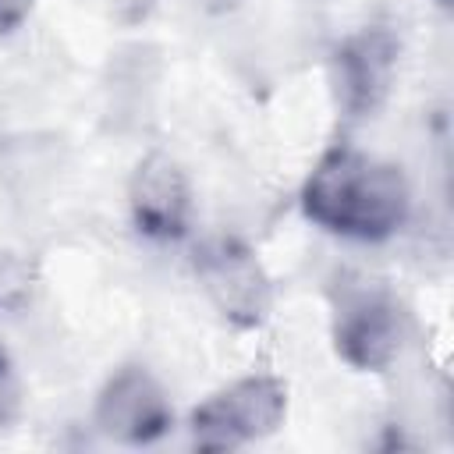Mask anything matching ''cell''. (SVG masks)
<instances>
[{
	"label": "cell",
	"instance_id": "9c48e42d",
	"mask_svg": "<svg viewBox=\"0 0 454 454\" xmlns=\"http://www.w3.org/2000/svg\"><path fill=\"white\" fill-rule=\"evenodd\" d=\"M35 11V0H0V35H14Z\"/></svg>",
	"mask_w": 454,
	"mask_h": 454
},
{
	"label": "cell",
	"instance_id": "3957f363",
	"mask_svg": "<svg viewBox=\"0 0 454 454\" xmlns=\"http://www.w3.org/2000/svg\"><path fill=\"white\" fill-rule=\"evenodd\" d=\"M287 419V383L273 372H248L213 390L188 415L199 450H238L273 436Z\"/></svg>",
	"mask_w": 454,
	"mask_h": 454
},
{
	"label": "cell",
	"instance_id": "ba28073f",
	"mask_svg": "<svg viewBox=\"0 0 454 454\" xmlns=\"http://www.w3.org/2000/svg\"><path fill=\"white\" fill-rule=\"evenodd\" d=\"M14 411H18V380L7 351L0 348V422L14 419Z\"/></svg>",
	"mask_w": 454,
	"mask_h": 454
},
{
	"label": "cell",
	"instance_id": "8992f818",
	"mask_svg": "<svg viewBox=\"0 0 454 454\" xmlns=\"http://www.w3.org/2000/svg\"><path fill=\"white\" fill-rule=\"evenodd\" d=\"M92 422L114 443L149 447L174 429V404L145 365H121L99 387Z\"/></svg>",
	"mask_w": 454,
	"mask_h": 454
},
{
	"label": "cell",
	"instance_id": "30bf717a",
	"mask_svg": "<svg viewBox=\"0 0 454 454\" xmlns=\"http://www.w3.org/2000/svg\"><path fill=\"white\" fill-rule=\"evenodd\" d=\"M213 4H216V7H231L234 0H213Z\"/></svg>",
	"mask_w": 454,
	"mask_h": 454
},
{
	"label": "cell",
	"instance_id": "6da1fadb",
	"mask_svg": "<svg viewBox=\"0 0 454 454\" xmlns=\"http://www.w3.org/2000/svg\"><path fill=\"white\" fill-rule=\"evenodd\" d=\"M298 202L305 220L326 234L380 245L408 223L411 188L397 163L351 142H337L309 170Z\"/></svg>",
	"mask_w": 454,
	"mask_h": 454
},
{
	"label": "cell",
	"instance_id": "277c9868",
	"mask_svg": "<svg viewBox=\"0 0 454 454\" xmlns=\"http://www.w3.org/2000/svg\"><path fill=\"white\" fill-rule=\"evenodd\" d=\"M195 280L209 305L238 330H259L273 312V280L255 248L234 234L206 238L192 255Z\"/></svg>",
	"mask_w": 454,
	"mask_h": 454
},
{
	"label": "cell",
	"instance_id": "5b68a950",
	"mask_svg": "<svg viewBox=\"0 0 454 454\" xmlns=\"http://www.w3.org/2000/svg\"><path fill=\"white\" fill-rule=\"evenodd\" d=\"M401 60V39L383 25H362L348 32L330 53V82L337 106L351 121L380 114L394 89Z\"/></svg>",
	"mask_w": 454,
	"mask_h": 454
},
{
	"label": "cell",
	"instance_id": "52a82bcc",
	"mask_svg": "<svg viewBox=\"0 0 454 454\" xmlns=\"http://www.w3.org/2000/svg\"><path fill=\"white\" fill-rule=\"evenodd\" d=\"M131 227L156 245H174L192 223V188L184 167L167 153H145L128 181Z\"/></svg>",
	"mask_w": 454,
	"mask_h": 454
},
{
	"label": "cell",
	"instance_id": "7a4b0ae2",
	"mask_svg": "<svg viewBox=\"0 0 454 454\" xmlns=\"http://www.w3.org/2000/svg\"><path fill=\"white\" fill-rule=\"evenodd\" d=\"M330 340L355 372H387L408 340V312L376 280H344L330 305Z\"/></svg>",
	"mask_w": 454,
	"mask_h": 454
}]
</instances>
